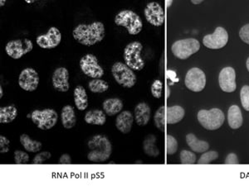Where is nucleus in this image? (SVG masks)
<instances>
[{
	"instance_id": "1",
	"label": "nucleus",
	"mask_w": 249,
	"mask_h": 186,
	"mask_svg": "<svg viewBox=\"0 0 249 186\" xmlns=\"http://www.w3.org/2000/svg\"><path fill=\"white\" fill-rule=\"evenodd\" d=\"M72 36L77 43L91 46L102 42L106 36L105 26L102 22L95 21L90 24L81 23L72 31Z\"/></svg>"
},
{
	"instance_id": "2",
	"label": "nucleus",
	"mask_w": 249,
	"mask_h": 186,
	"mask_svg": "<svg viewBox=\"0 0 249 186\" xmlns=\"http://www.w3.org/2000/svg\"><path fill=\"white\" fill-rule=\"evenodd\" d=\"M88 161L102 163L109 160L112 153V145L107 137L101 134L91 137L88 142Z\"/></svg>"
},
{
	"instance_id": "3",
	"label": "nucleus",
	"mask_w": 249,
	"mask_h": 186,
	"mask_svg": "<svg viewBox=\"0 0 249 186\" xmlns=\"http://www.w3.org/2000/svg\"><path fill=\"white\" fill-rule=\"evenodd\" d=\"M115 23L123 27L130 35H137L143 29V22L139 15L132 10H122L115 17Z\"/></svg>"
},
{
	"instance_id": "4",
	"label": "nucleus",
	"mask_w": 249,
	"mask_h": 186,
	"mask_svg": "<svg viewBox=\"0 0 249 186\" xmlns=\"http://www.w3.org/2000/svg\"><path fill=\"white\" fill-rule=\"evenodd\" d=\"M143 46L139 42L128 44L123 51L124 64L133 71H140L144 67V62L142 57Z\"/></svg>"
},
{
	"instance_id": "5",
	"label": "nucleus",
	"mask_w": 249,
	"mask_h": 186,
	"mask_svg": "<svg viewBox=\"0 0 249 186\" xmlns=\"http://www.w3.org/2000/svg\"><path fill=\"white\" fill-rule=\"evenodd\" d=\"M197 119L205 129L216 130L224 124L225 117L222 110L212 108L210 110H200L197 114Z\"/></svg>"
},
{
	"instance_id": "6",
	"label": "nucleus",
	"mask_w": 249,
	"mask_h": 186,
	"mask_svg": "<svg viewBox=\"0 0 249 186\" xmlns=\"http://www.w3.org/2000/svg\"><path fill=\"white\" fill-rule=\"evenodd\" d=\"M114 79L124 88H132L136 84V74L128 65L122 62H116L111 67Z\"/></svg>"
},
{
	"instance_id": "7",
	"label": "nucleus",
	"mask_w": 249,
	"mask_h": 186,
	"mask_svg": "<svg viewBox=\"0 0 249 186\" xmlns=\"http://www.w3.org/2000/svg\"><path fill=\"white\" fill-rule=\"evenodd\" d=\"M31 119L39 129L49 130L57 124L58 114L55 110L52 108L36 109L32 112Z\"/></svg>"
},
{
	"instance_id": "8",
	"label": "nucleus",
	"mask_w": 249,
	"mask_h": 186,
	"mask_svg": "<svg viewBox=\"0 0 249 186\" xmlns=\"http://www.w3.org/2000/svg\"><path fill=\"white\" fill-rule=\"evenodd\" d=\"M200 49V43L195 38L178 40L173 43L171 51L177 58L180 60H186L194 54L198 52Z\"/></svg>"
},
{
	"instance_id": "9",
	"label": "nucleus",
	"mask_w": 249,
	"mask_h": 186,
	"mask_svg": "<svg viewBox=\"0 0 249 186\" xmlns=\"http://www.w3.org/2000/svg\"><path fill=\"white\" fill-rule=\"evenodd\" d=\"M82 72L92 79H101L104 76V70L99 65L96 57L92 54H87L80 61Z\"/></svg>"
},
{
	"instance_id": "10",
	"label": "nucleus",
	"mask_w": 249,
	"mask_h": 186,
	"mask_svg": "<svg viewBox=\"0 0 249 186\" xmlns=\"http://www.w3.org/2000/svg\"><path fill=\"white\" fill-rule=\"evenodd\" d=\"M34 48L31 40H14L7 43L5 46L6 53L13 59L18 60L26 54L29 53Z\"/></svg>"
},
{
	"instance_id": "11",
	"label": "nucleus",
	"mask_w": 249,
	"mask_h": 186,
	"mask_svg": "<svg viewBox=\"0 0 249 186\" xmlns=\"http://www.w3.org/2000/svg\"><path fill=\"white\" fill-rule=\"evenodd\" d=\"M185 86L193 92H200L206 85V77L204 71L195 67L188 71L184 79Z\"/></svg>"
},
{
	"instance_id": "12",
	"label": "nucleus",
	"mask_w": 249,
	"mask_h": 186,
	"mask_svg": "<svg viewBox=\"0 0 249 186\" xmlns=\"http://www.w3.org/2000/svg\"><path fill=\"white\" fill-rule=\"evenodd\" d=\"M229 41V34L226 30L222 28L218 27L215 31L213 34L206 35L203 39L204 45L209 49H221L226 46Z\"/></svg>"
},
{
	"instance_id": "13",
	"label": "nucleus",
	"mask_w": 249,
	"mask_h": 186,
	"mask_svg": "<svg viewBox=\"0 0 249 186\" xmlns=\"http://www.w3.org/2000/svg\"><path fill=\"white\" fill-rule=\"evenodd\" d=\"M39 84V76L33 68H26L21 71L18 77V85L23 91L33 92L37 90Z\"/></svg>"
},
{
	"instance_id": "14",
	"label": "nucleus",
	"mask_w": 249,
	"mask_h": 186,
	"mask_svg": "<svg viewBox=\"0 0 249 186\" xmlns=\"http://www.w3.org/2000/svg\"><path fill=\"white\" fill-rule=\"evenodd\" d=\"M144 15L148 23L155 27H160L164 23V12L161 5L156 2L148 3L144 9Z\"/></svg>"
},
{
	"instance_id": "15",
	"label": "nucleus",
	"mask_w": 249,
	"mask_h": 186,
	"mask_svg": "<svg viewBox=\"0 0 249 186\" xmlns=\"http://www.w3.org/2000/svg\"><path fill=\"white\" fill-rule=\"evenodd\" d=\"M62 41V34L59 29L52 27L48 32L43 35H40L37 37L36 42L39 47L43 49H53L59 45Z\"/></svg>"
},
{
	"instance_id": "16",
	"label": "nucleus",
	"mask_w": 249,
	"mask_h": 186,
	"mask_svg": "<svg viewBox=\"0 0 249 186\" xmlns=\"http://www.w3.org/2000/svg\"><path fill=\"white\" fill-rule=\"evenodd\" d=\"M218 82L221 90L224 92L232 93L235 91L237 88V84L234 69L232 67L224 68L219 74Z\"/></svg>"
},
{
	"instance_id": "17",
	"label": "nucleus",
	"mask_w": 249,
	"mask_h": 186,
	"mask_svg": "<svg viewBox=\"0 0 249 186\" xmlns=\"http://www.w3.org/2000/svg\"><path fill=\"white\" fill-rule=\"evenodd\" d=\"M53 86L56 91L65 93L68 91L69 85V72L65 67L57 68L53 74L52 77Z\"/></svg>"
},
{
	"instance_id": "18",
	"label": "nucleus",
	"mask_w": 249,
	"mask_h": 186,
	"mask_svg": "<svg viewBox=\"0 0 249 186\" xmlns=\"http://www.w3.org/2000/svg\"><path fill=\"white\" fill-rule=\"evenodd\" d=\"M134 115L131 112L124 110L117 115L116 119V127L123 134L130 133L133 125Z\"/></svg>"
},
{
	"instance_id": "19",
	"label": "nucleus",
	"mask_w": 249,
	"mask_h": 186,
	"mask_svg": "<svg viewBox=\"0 0 249 186\" xmlns=\"http://www.w3.org/2000/svg\"><path fill=\"white\" fill-rule=\"evenodd\" d=\"M150 113L151 109L146 103L141 102L136 105L134 111V118L137 125H139L140 127H144L147 125L150 121Z\"/></svg>"
},
{
	"instance_id": "20",
	"label": "nucleus",
	"mask_w": 249,
	"mask_h": 186,
	"mask_svg": "<svg viewBox=\"0 0 249 186\" xmlns=\"http://www.w3.org/2000/svg\"><path fill=\"white\" fill-rule=\"evenodd\" d=\"M61 119L63 127L66 129H71L77 124V117L75 110L71 105H65L62 108Z\"/></svg>"
},
{
	"instance_id": "21",
	"label": "nucleus",
	"mask_w": 249,
	"mask_h": 186,
	"mask_svg": "<svg viewBox=\"0 0 249 186\" xmlns=\"http://www.w3.org/2000/svg\"><path fill=\"white\" fill-rule=\"evenodd\" d=\"M102 107L106 114L108 116H115L119 114L123 109V102L118 98H110L103 102Z\"/></svg>"
},
{
	"instance_id": "22",
	"label": "nucleus",
	"mask_w": 249,
	"mask_h": 186,
	"mask_svg": "<svg viewBox=\"0 0 249 186\" xmlns=\"http://www.w3.org/2000/svg\"><path fill=\"white\" fill-rule=\"evenodd\" d=\"M228 122L232 129H238L243 125V115L240 108L237 105H232L228 112Z\"/></svg>"
},
{
	"instance_id": "23",
	"label": "nucleus",
	"mask_w": 249,
	"mask_h": 186,
	"mask_svg": "<svg viewBox=\"0 0 249 186\" xmlns=\"http://www.w3.org/2000/svg\"><path fill=\"white\" fill-rule=\"evenodd\" d=\"M184 109L180 106H172V107L166 108L165 109V120L166 124H178L184 119Z\"/></svg>"
},
{
	"instance_id": "24",
	"label": "nucleus",
	"mask_w": 249,
	"mask_h": 186,
	"mask_svg": "<svg viewBox=\"0 0 249 186\" xmlns=\"http://www.w3.org/2000/svg\"><path fill=\"white\" fill-rule=\"evenodd\" d=\"M84 120L88 124L103 126L107 122V115H106L105 112H103L102 110H90L86 113Z\"/></svg>"
},
{
	"instance_id": "25",
	"label": "nucleus",
	"mask_w": 249,
	"mask_h": 186,
	"mask_svg": "<svg viewBox=\"0 0 249 186\" xmlns=\"http://www.w3.org/2000/svg\"><path fill=\"white\" fill-rule=\"evenodd\" d=\"M186 142L188 146L195 153H203L207 152L210 148V144L205 141L198 140L196 136L193 133H189L186 136Z\"/></svg>"
},
{
	"instance_id": "26",
	"label": "nucleus",
	"mask_w": 249,
	"mask_h": 186,
	"mask_svg": "<svg viewBox=\"0 0 249 186\" xmlns=\"http://www.w3.org/2000/svg\"><path fill=\"white\" fill-rule=\"evenodd\" d=\"M74 102L77 109L80 111L87 109L88 107V97L85 88L81 85L77 86L74 90Z\"/></svg>"
},
{
	"instance_id": "27",
	"label": "nucleus",
	"mask_w": 249,
	"mask_h": 186,
	"mask_svg": "<svg viewBox=\"0 0 249 186\" xmlns=\"http://www.w3.org/2000/svg\"><path fill=\"white\" fill-rule=\"evenodd\" d=\"M156 137L153 134H149L143 141V151L146 155L156 157L160 155V150L156 146Z\"/></svg>"
},
{
	"instance_id": "28",
	"label": "nucleus",
	"mask_w": 249,
	"mask_h": 186,
	"mask_svg": "<svg viewBox=\"0 0 249 186\" xmlns=\"http://www.w3.org/2000/svg\"><path fill=\"white\" fill-rule=\"evenodd\" d=\"M19 140L20 143L22 144L23 148L29 153H39L41 149H42V147H43L42 142L33 140L28 134H25V133H23V134L20 136Z\"/></svg>"
},
{
	"instance_id": "29",
	"label": "nucleus",
	"mask_w": 249,
	"mask_h": 186,
	"mask_svg": "<svg viewBox=\"0 0 249 186\" xmlns=\"http://www.w3.org/2000/svg\"><path fill=\"white\" fill-rule=\"evenodd\" d=\"M18 116V110L15 106L9 105L0 108V123L10 124L15 121Z\"/></svg>"
},
{
	"instance_id": "30",
	"label": "nucleus",
	"mask_w": 249,
	"mask_h": 186,
	"mask_svg": "<svg viewBox=\"0 0 249 186\" xmlns=\"http://www.w3.org/2000/svg\"><path fill=\"white\" fill-rule=\"evenodd\" d=\"M89 90L95 93H102L108 91L109 85L105 80L102 79H93L88 84Z\"/></svg>"
},
{
	"instance_id": "31",
	"label": "nucleus",
	"mask_w": 249,
	"mask_h": 186,
	"mask_svg": "<svg viewBox=\"0 0 249 186\" xmlns=\"http://www.w3.org/2000/svg\"><path fill=\"white\" fill-rule=\"evenodd\" d=\"M165 109L166 107L162 106L160 108L154 116V121H155V125L156 127L160 131H164V127H165V124H166V120H165Z\"/></svg>"
},
{
	"instance_id": "32",
	"label": "nucleus",
	"mask_w": 249,
	"mask_h": 186,
	"mask_svg": "<svg viewBox=\"0 0 249 186\" xmlns=\"http://www.w3.org/2000/svg\"><path fill=\"white\" fill-rule=\"evenodd\" d=\"M165 148L168 155H173L177 152L178 150V141L173 136H166V141H165Z\"/></svg>"
},
{
	"instance_id": "33",
	"label": "nucleus",
	"mask_w": 249,
	"mask_h": 186,
	"mask_svg": "<svg viewBox=\"0 0 249 186\" xmlns=\"http://www.w3.org/2000/svg\"><path fill=\"white\" fill-rule=\"evenodd\" d=\"M180 161L184 165H192L196 162V155L195 153H191L190 151L183 150L180 153Z\"/></svg>"
},
{
	"instance_id": "34",
	"label": "nucleus",
	"mask_w": 249,
	"mask_h": 186,
	"mask_svg": "<svg viewBox=\"0 0 249 186\" xmlns=\"http://www.w3.org/2000/svg\"><path fill=\"white\" fill-rule=\"evenodd\" d=\"M218 157V153L214 151H210L207 153H204L200 156L198 160V164L199 165H205V164H210L213 161L216 160Z\"/></svg>"
},
{
	"instance_id": "35",
	"label": "nucleus",
	"mask_w": 249,
	"mask_h": 186,
	"mask_svg": "<svg viewBox=\"0 0 249 186\" xmlns=\"http://www.w3.org/2000/svg\"><path fill=\"white\" fill-rule=\"evenodd\" d=\"M240 99L242 105L244 109L249 111V86L244 85V87L241 89Z\"/></svg>"
},
{
	"instance_id": "36",
	"label": "nucleus",
	"mask_w": 249,
	"mask_h": 186,
	"mask_svg": "<svg viewBox=\"0 0 249 186\" xmlns=\"http://www.w3.org/2000/svg\"><path fill=\"white\" fill-rule=\"evenodd\" d=\"M14 157H15V163L18 164V165L28 163L29 160H30L29 154L26 153L25 152H23V151H21V150L15 151Z\"/></svg>"
},
{
	"instance_id": "37",
	"label": "nucleus",
	"mask_w": 249,
	"mask_h": 186,
	"mask_svg": "<svg viewBox=\"0 0 249 186\" xmlns=\"http://www.w3.org/2000/svg\"><path fill=\"white\" fill-rule=\"evenodd\" d=\"M162 89H163V83L159 79H156L151 85L150 91L155 98L160 99L162 95Z\"/></svg>"
},
{
	"instance_id": "38",
	"label": "nucleus",
	"mask_w": 249,
	"mask_h": 186,
	"mask_svg": "<svg viewBox=\"0 0 249 186\" xmlns=\"http://www.w3.org/2000/svg\"><path fill=\"white\" fill-rule=\"evenodd\" d=\"M51 157L52 154L49 152H41L34 156L33 162L36 165H39V164L44 163Z\"/></svg>"
},
{
	"instance_id": "39",
	"label": "nucleus",
	"mask_w": 249,
	"mask_h": 186,
	"mask_svg": "<svg viewBox=\"0 0 249 186\" xmlns=\"http://www.w3.org/2000/svg\"><path fill=\"white\" fill-rule=\"evenodd\" d=\"M9 150H10V141L6 137H3V135L0 136V153L2 154L9 153Z\"/></svg>"
},
{
	"instance_id": "40",
	"label": "nucleus",
	"mask_w": 249,
	"mask_h": 186,
	"mask_svg": "<svg viewBox=\"0 0 249 186\" xmlns=\"http://www.w3.org/2000/svg\"><path fill=\"white\" fill-rule=\"evenodd\" d=\"M239 37L244 43L249 45V24L244 25L239 31Z\"/></svg>"
},
{
	"instance_id": "41",
	"label": "nucleus",
	"mask_w": 249,
	"mask_h": 186,
	"mask_svg": "<svg viewBox=\"0 0 249 186\" xmlns=\"http://www.w3.org/2000/svg\"><path fill=\"white\" fill-rule=\"evenodd\" d=\"M225 164H228V165H236V164H238V156L234 153H230V154L227 155Z\"/></svg>"
},
{
	"instance_id": "42",
	"label": "nucleus",
	"mask_w": 249,
	"mask_h": 186,
	"mask_svg": "<svg viewBox=\"0 0 249 186\" xmlns=\"http://www.w3.org/2000/svg\"><path fill=\"white\" fill-rule=\"evenodd\" d=\"M59 163L62 165H69L71 163V158L68 154H62L60 156Z\"/></svg>"
},
{
	"instance_id": "43",
	"label": "nucleus",
	"mask_w": 249,
	"mask_h": 186,
	"mask_svg": "<svg viewBox=\"0 0 249 186\" xmlns=\"http://www.w3.org/2000/svg\"><path fill=\"white\" fill-rule=\"evenodd\" d=\"M4 5H5V1L4 0H1L0 1V7H3Z\"/></svg>"
},
{
	"instance_id": "44",
	"label": "nucleus",
	"mask_w": 249,
	"mask_h": 186,
	"mask_svg": "<svg viewBox=\"0 0 249 186\" xmlns=\"http://www.w3.org/2000/svg\"><path fill=\"white\" fill-rule=\"evenodd\" d=\"M165 3H166V7H167V8H169V6L171 5V3H172V1H166Z\"/></svg>"
},
{
	"instance_id": "45",
	"label": "nucleus",
	"mask_w": 249,
	"mask_h": 186,
	"mask_svg": "<svg viewBox=\"0 0 249 186\" xmlns=\"http://www.w3.org/2000/svg\"><path fill=\"white\" fill-rule=\"evenodd\" d=\"M192 3H195V4H198V3H201L202 1H200V0H199V1H195V0H192Z\"/></svg>"
},
{
	"instance_id": "46",
	"label": "nucleus",
	"mask_w": 249,
	"mask_h": 186,
	"mask_svg": "<svg viewBox=\"0 0 249 186\" xmlns=\"http://www.w3.org/2000/svg\"><path fill=\"white\" fill-rule=\"evenodd\" d=\"M246 65H247V69H248V71H249V58H248V60H247Z\"/></svg>"
},
{
	"instance_id": "47",
	"label": "nucleus",
	"mask_w": 249,
	"mask_h": 186,
	"mask_svg": "<svg viewBox=\"0 0 249 186\" xmlns=\"http://www.w3.org/2000/svg\"><path fill=\"white\" fill-rule=\"evenodd\" d=\"M0 98H3V89L2 87L0 88Z\"/></svg>"
}]
</instances>
